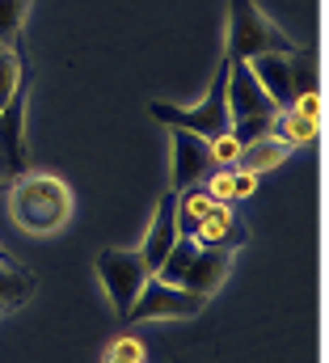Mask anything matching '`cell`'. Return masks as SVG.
<instances>
[{
	"mask_svg": "<svg viewBox=\"0 0 329 363\" xmlns=\"http://www.w3.org/2000/svg\"><path fill=\"white\" fill-rule=\"evenodd\" d=\"M9 216L30 237H51L72 220V190L55 174H21L9 190Z\"/></svg>",
	"mask_w": 329,
	"mask_h": 363,
	"instance_id": "6da1fadb",
	"label": "cell"
},
{
	"mask_svg": "<svg viewBox=\"0 0 329 363\" xmlns=\"http://www.w3.org/2000/svg\"><path fill=\"white\" fill-rule=\"evenodd\" d=\"M148 110H152V118H157V123L177 127V131H190V135H203L207 144H211V140H220V135H228V127H233V114H228V55L220 60L216 81H211V89H207V97H203L199 106H169V101H152Z\"/></svg>",
	"mask_w": 329,
	"mask_h": 363,
	"instance_id": "7a4b0ae2",
	"label": "cell"
},
{
	"mask_svg": "<svg viewBox=\"0 0 329 363\" xmlns=\"http://www.w3.org/2000/svg\"><path fill=\"white\" fill-rule=\"evenodd\" d=\"M296 55L300 47L283 34L253 0H228V60H257V55Z\"/></svg>",
	"mask_w": 329,
	"mask_h": 363,
	"instance_id": "3957f363",
	"label": "cell"
},
{
	"mask_svg": "<svg viewBox=\"0 0 329 363\" xmlns=\"http://www.w3.org/2000/svg\"><path fill=\"white\" fill-rule=\"evenodd\" d=\"M97 279H101L114 313H127L135 304V296L144 291V283L152 279V267L144 262L140 250H101L97 254Z\"/></svg>",
	"mask_w": 329,
	"mask_h": 363,
	"instance_id": "277c9868",
	"label": "cell"
},
{
	"mask_svg": "<svg viewBox=\"0 0 329 363\" xmlns=\"http://www.w3.org/2000/svg\"><path fill=\"white\" fill-rule=\"evenodd\" d=\"M207 304V296H194L186 287H173V283H161L157 274L144 283V291L135 296V304L123 313L127 321H190L199 317Z\"/></svg>",
	"mask_w": 329,
	"mask_h": 363,
	"instance_id": "5b68a950",
	"label": "cell"
},
{
	"mask_svg": "<svg viewBox=\"0 0 329 363\" xmlns=\"http://www.w3.org/2000/svg\"><path fill=\"white\" fill-rule=\"evenodd\" d=\"M253 81L266 89V97L274 101V110H291L300 93H313L317 89V72H296L291 55H257V60H245Z\"/></svg>",
	"mask_w": 329,
	"mask_h": 363,
	"instance_id": "8992f818",
	"label": "cell"
},
{
	"mask_svg": "<svg viewBox=\"0 0 329 363\" xmlns=\"http://www.w3.org/2000/svg\"><path fill=\"white\" fill-rule=\"evenodd\" d=\"M26 89H30V72L21 77L17 93L0 106V182H4V178L17 182L26 169H30L26 135H21V127H26Z\"/></svg>",
	"mask_w": 329,
	"mask_h": 363,
	"instance_id": "52a82bcc",
	"label": "cell"
},
{
	"mask_svg": "<svg viewBox=\"0 0 329 363\" xmlns=\"http://www.w3.org/2000/svg\"><path fill=\"white\" fill-rule=\"evenodd\" d=\"M228 114L233 123L241 118H274V101L266 97V89L253 81L245 60H228Z\"/></svg>",
	"mask_w": 329,
	"mask_h": 363,
	"instance_id": "ba28073f",
	"label": "cell"
},
{
	"mask_svg": "<svg viewBox=\"0 0 329 363\" xmlns=\"http://www.w3.org/2000/svg\"><path fill=\"white\" fill-rule=\"evenodd\" d=\"M228 267H233V250H216V245H199L194 258L186 262L182 279L173 287H186L194 296H216L228 279Z\"/></svg>",
	"mask_w": 329,
	"mask_h": 363,
	"instance_id": "9c48e42d",
	"label": "cell"
},
{
	"mask_svg": "<svg viewBox=\"0 0 329 363\" xmlns=\"http://www.w3.org/2000/svg\"><path fill=\"white\" fill-rule=\"evenodd\" d=\"M169 135H173V190H186V186H194L199 178H207L216 169L211 144L203 135H190V131H177V127H169Z\"/></svg>",
	"mask_w": 329,
	"mask_h": 363,
	"instance_id": "30bf717a",
	"label": "cell"
},
{
	"mask_svg": "<svg viewBox=\"0 0 329 363\" xmlns=\"http://www.w3.org/2000/svg\"><path fill=\"white\" fill-rule=\"evenodd\" d=\"M194 241L199 245H216V250H241L249 241V228L237 220V211L228 207V203H216L203 220H199V233H194Z\"/></svg>",
	"mask_w": 329,
	"mask_h": 363,
	"instance_id": "8fae6325",
	"label": "cell"
},
{
	"mask_svg": "<svg viewBox=\"0 0 329 363\" xmlns=\"http://www.w3.org/2000/svg\"><path fill=\"white\" fill-rule=\"evenodd\" d=\"M173 241H177V190H169L161 203H157V216H152L148 237H144V250H140L152 271L164 262V254L173 250Z\"/></svg>",
	"mask_w": 329,
	"mask_h": 363,
	"instance_id": "7c38bea8",
	"label": "cell"
},
{
	"mask_svg": "<svg viewBox=\"0 0 329 363\" xmlns=\"http://www.w3.org/2000/svg\"><path fill=\"white\" fill-rule=\"evenodd\" d=\"M287 157H291V144H287V140H279V135H262V140H249V144H241V152H237L233 169H245V174H266V169L283 165Z\"/></svg>",
	"mask_w": 329,
	"mask_h": 363,
	"instance_id": "4fadbf2b",
	"label": "cell"
},
{
	"mask_svg": "<svg viewBox=\"0 0 329 363\" xmlns=\"http://www.w3.org/2000/svg\"><path fill=\"white\" fill-rule=\"evenodd\" d=\"M270 135H279V140H287V144H308V140L321 135V118H308V114H300V110H279Z\"/></svg>",
	"mask_w": 329,
	"mask_h": 363,
	"instance_id": "5bb4252c",
	"label": "cell"
},
{
	"mask_svg": "<svg viewBox=\"0 0 329 363\" xmlns=\"http://www.w3.org/2000/svg\"><path fill=\"white\" fill-rule=\"evenodd\" d=\"M34 274L26 271V267H0V304H9V308H21L30 296H34Z\"/></svg>",
	"mask_w": 329,
	"mask_h": 363,
	"instance_id": "9a60e30c",
	"label": "cell"
},
{
	"mask_svg": "<svg viewBox=\"0 0 329 363\" xmlns=\"http://www.w3.org/2000/svg\"><path fill=\"white\" fill-rule=\"evenodd\" d=\"M21 77H26V60H21V51H17V47H0V106L17 93Z\"/></svg>",
	"mask_w": 329,
	"mask_h": 363,
	"instance_id": "2e32d148",
	"label": "cell"
},
{
	"mask_svg": "<svg viewBox=\"0 0 329 363\" xmlns=\"http://www.w3.org/2000/svg\"><path fill=\"white\" fill-rule=\"evenodd\" d=\"M26 13H30V0H0V47H9L21 34Z\"/></svg>",
	"mask_w": 329,
	"mask_h": 363,
	"instance_id": "e0dca14e",
	"label": "cell"
},
{
	"mask_svg": "<svg viewBox=\"0 0 329 363\" xmlns=\"http://www.w3.org/2000/svg\"><path fill=\"white\" fill-rule=\"evenodd\" d=\"M106 363H144V342H140V338H118V342H110Z\"/></svg>",
	"mask_w": 329,
	"mask_h": 363,
	"instance_id": "ac0fdd59",
	"label": "cell"
},
{
	"mask_svg": "<svg viewBox=\"0 0 329 363\" xmlns=\"http://www.w3.org/2000/svg\"><path fill=\"white\" fill-rule=\"evenodd\" d=\"M207 194L216 199V203H233V169H211L207 174Z\"/></svg>",
	"mask_w": 329,
	"mask_h": 363,
	"instance_id": "d6986e66",
	"label": "cell"
},
{
	"mask_svg": "<svg viewBox=\"0 0 329 363\" xmlns=\"http://www.w3.org/2000/svg\"><path fill=\"white\" fill-rule=\"evenodd\" d=\"M237 152H241V144H237L233 135H220V140H211V161H216L220 169H233Z\"/></svg>",
	"mask_w": 329,
	"mask_h": 363,
	"instance_id": "ffe728a7",
	"label": "cell"
},
{
	"mask_svg": "<svg viewBox=\"0 0 329 363\" xmlns=\"http://www.w3.org/2000/svg\"><path fill=\"white\" fill-rule=\"evenodd\" d=\"M257 190V174H245V169H233V199H249Z\"/></svg>",
	"mask_w": 329,
	"mask_h": 363,
	"instance_id": "44dd1931",
	"label": "cell"
},
{
	"mask_svg": "<svg viewBox=\"0 0 329 363\" xmlns=\"http://www.w3.org/2000/svg\"><path fill=\"white\" fill-rule=\"evenodd\" d=\"M291 110H300V114H308V118H321V93H317V89H313V93H300Z\"/></svg>",
	"mask_w": 329,
	"mask_h": 363,
	"instance_id": "7402d4cb",
	"label": "cell"
},
{
	"mask_svg": "<svg viewBox=\"0 0 329 363\" xmlns=\"http://www.w3.org/2000/svg\"><path fill=\"white\" fill-rule=\"evenodd\" d=\"M0 267H21V262H17V258H13V254H9V250L0 245Z\"/></svg>",
	"mask_w": 329,
	"mask_h": 363,
	"instance_id": "603a6c76",
	"label": "cell"
},
{
	"mask_svg": "<svg viewBox=\"0 0 329 363\" xmlns=\"http://www.w3.org/2000/svg\"><path fill=\"white\" fill-rule=\"evenodd\" d=\"M4 313H9V304H0V317H4Z\"/></svg>",
	"mask_w": 329,
	"mask_h": 363,
	"instance_id": "cb8c5ba5",
	"label": "cell"
}]
</instances>
